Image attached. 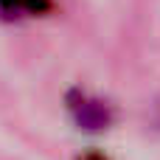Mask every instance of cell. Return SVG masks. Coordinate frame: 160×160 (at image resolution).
Here are the masks:
<instances>
[{
	"label": "cell",
	"mask_w": 160,
	"mask_h": 160,
	"mask_svg": "<svg viewBox=\"0 0 160 160\" xmlns=\"http://www.w3.org/2000/svg\"><path fill=\"white\" fill-rule=\"evenodd\" d=\"M68 110H70L73 124L84 132H104V129L112 127V118H115V112L107 101H101L96 96H87L82 90H73L68 96Z\"/></svg>",
	"instance_id": "obj_1"
},
{
	"label": "cell",
	"mask_w": 160,
	"mask_h": 160,
	"mask_svg": "<svg viewBox=\"0 0 160 160\" xmlns=\"http://www.w3.org/2000/svg\"><path fill=\"white\" fill-rule=\"evenodd\" d=\"M37 8H39L37 0H0V14L3 17H20V14H31Z\"/></svg>",
	"instance_id": "obj_2"
}]
</instances>
